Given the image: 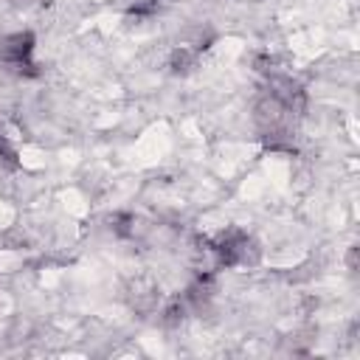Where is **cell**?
<instances>
[{
  "mask_svg": "<svg viewBox=\"0 0 360 360\" xmlns=\"http://www.w3.org/2000/svg\"><path fill=\"white\" fill-rule=\"evenodd\" d=\"M135 225H138L135 214L121 211V214H112V217H110V228H112V233H118V236H135Z\"/></svg>",
  "mask_w": 360,
  "mask_h": 360,
  "instance_id": "5b68a950",
  "label": "cell"
},
{
  "mask_svg": "<svg viewBox=\"0 0 360 360\" xmlns=\"http://www.w3.org/2000/svg\"><path fill=\"white\" fill-rule=\"evenodd\" d=\"M34 45H37V39L31 31L6 34V37H0V62L6 68H11L17 76H39L37 65L31 62Z\"/></svg>",
  "mask_w": 360,
  "mask_h": 360,
  "instance_id": "7a4b0ae2",
  "label": "cell"
},
{
  "mask_svg": "<svg viewBox=\"0 0 360 360\" xmlns=\"http://www.w3.org/2000/svg\"><path fill=\"white\" fill-rule=\"evenodd\" d=\"M0 163H6V166H17L20 160H17V149H14V143L8 141V135L0 129Z\"/></svg>",
  "mask_w": 360,
  "mask_h": 360,
  "instance_id": "52a82bcc",
  "label": "cell"
},
{
  "mask_svg": "<svg viewBox=\"0 0 360 360\" xmlns=\"http://www.w3.org/2000/svg\"><path fill=\"white\" fill-rule=\"evenodd\" d=\"M158 11H160V3H158V0H135L127 14H129L132 20H149V17H155Z\"/></svg>",
  "mask_w": 360,
  "mask_h": 360,
  "instance_id": "8992f818",
  "label": "cell"
},
{
  "mask_svg": "<svg viewBox=\"0 0 360 360\" xmlns=\"http://www.w3.org/2000/svg\"><path fill=\"white\" fill-rule=\"evenodd\" d=\"M197 51L191 48V45H177L174 51H172V56H169V70L174 73V76H186L194 65H197Z\"/></svg>",
  "mask_w": 360,
  "mask_h": 360,
  "instance_id": "3957f363",
  "label": "cell"
},
{
  "mask_svg": "<svg viewBox=\"0 0 360 360\" xmlns=\"http://www.w3.org/2000/svg\"><path fill=\"white\" fill-rule=\"evenodd\" d=\"M14 6H28V0H11Z\"/></svg>",
  "mask_w": 360,
  "mask_h": 360,
  "instance_id": "ba28073f",
  "label": "cell"
},
{
  "mask_svg": "<svg viewBox=\"0 0 360 360\" xmlns=\"http://www.w3.org/2000/svg\"><path fill=\"white\" fill-rule=\"evenodd\" d=\"M211 253H214V262L219 267H253L259 264L262 259V248L259 242L239 231V228H228L222 231L214 242H211Z\"/></svg>",
  "mask_w": 360,
  "mask_h": 360,
  "instance_id": "6da1fadb",
  "label": "cell"
},
{
  "mask_svg": "<svg viewBox=\"0 0 360 360\" xmlns=\"http://www.w3.org/2000/svg\"><path fill=\"white\" fill-rule=\"evenodd\" d=\"M188 301H186V295H174V298H169L166 301V307H163V312H160V321H163V326H180L186 318H188Z\"/></svg>",
  "mask_w": 360,
  "mask_h": 360,
  "instance_id": "277c9868",
  "label": "cell"
}]
</instances>
